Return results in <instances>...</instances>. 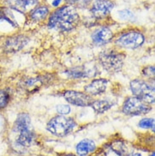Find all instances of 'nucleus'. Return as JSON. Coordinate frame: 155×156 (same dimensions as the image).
Instances as JSON below:
<instances>
[{"mask_svg":"<svg viewBox=\"0 0 155 156\" xmlns=\"http://www.w3.org/2000/svg\"><path fill=\"white\" fill-rule=\"evenodd\" d=\"M130 87L134 97L148 105L154 104V87L139 79H135L131 82Z\"/></svg>","mask_w":155,"mask_h":156,"instance_id":"20e7f679","label":"nucleus"},{"mask_svg":"<svg viewBox=\"0 0 155 156\" xmlns=\"http://www.w3.org/2000/svg\"><path fill=\"white\" fill-rule=\"evenodd\" d=\"M29 38L24 35H17L11 37L6 40L4 43V49L8 53H16L21 50L27 43Z\"/></svg>","mask_w":155,"mask_h":156,"instance_id":"1a4fd4ad","label":"nucleus"},{"mask_svg":"<svg viewBox=\"0 0 155 156\" xmlns=\"http://www.w3.org/2000/svg\"><path fill=\"white\" fill-rule=\"evenodd\" d=\"M144 36L139 31H128L118 37L115 41L118 46L124 48L135 49L141 47L144 43Z\"/></svg>","mask_w":155,"mask_h":156,"instance_id":"423d86ee","label":"nucleus"},{"mask_svg":"<svg viewBox=\"0 0 155 156\" xmlns=\"http://www.w3.org/2000/svg\"><path fill=\"white\" fill-rule=\"evenodd\" d=\"M43 83L42 80L40 78H29L27 80H26L25 82V86L27 88L31 89V91L32 89H36L37 88V86H41V84Z\"/></svg>","mask_w":155,"mask_h":156,"instance_id":"4be33fe9","label":"nucleus"},{"mask_svg":"<svg viewBox=\"0 0 155 156\" xmlns=\"http://www.w3.org/2000/svg\"><path fill=\"white\" fill-rule=\"evenodd\" d=\"M143 75L149 79H154V66H148L143 70Z\"/></svg>","mask_w":155,"mask_h":156,"instance_id":"bb28decb","label":"nucleus"},{"mask_svg":"<svg viewBox=\"0 0 155 156\" xmlns=\"http://www.w3.org/2000/svg\"><path fill=\"white\" fill-rule=\"evenodd\" d=\"M97 70L94 69H86L85 66L82 67H76V68H72L70 70H66L65 74L69 78H72V79H81V78L85 77H92V76H95L97 73L95 72Z\"/></svg>","mask_w":155,"mask_h":156,"instance_id":"4468645a","label":"nucleus"},{"mask_svg":"<svg viewBox=\"0 0 155 156\" xmlns=\"http://www.w3.org/2000/svg\"><path fill=\"white\" fill-rule=\"evenodd\" d=\"M91 1L92 0H66V2L70 5H73V4H76L80 7H85L86 5H88Z\"/></svg>","mask_w":155,"mask_h":156,"instance_id":"a878e982","label":"nucleus"},{"mask_svg":"<svg viewBox=\"0 0 155 156\" xmlns=\"http://www.w3.org/2000/svg\"><path fill=\"white\" fill-rule=\"evenodd\" d=\"M151 109L152 107L147 103L140 100L136 97H130L125 100L122 112L126 115L136 116L147 114Z\"/></svg>","mask_w":155,"mask_h":156,"instance_id":"39448f33","label":"nucleus"},{"mask_svg":"<svg viewBox=\"0 0 155 156\" xmlns=\"http://www.w3.org/2000/svg\"><path fill=\"white\" fill-rule=\"evenodd\" d=\"M138 126L143 129L151 128L153 133H154V119L153 118H144L138 123Z\"/></svg>","mask_w":155,"mask_h":156,"instance_id":"412c9836","label":"nucleus"},{"mask_svg":"<svg viewBox=\"0 0 155 156\" xmlns=\"http://www.w3.org/2000/svg\"><path fill=\"white\" fill-rule=\"evenodd\" d=\"M114 105V103L109 101V100H95L93 101L91 106L93 107L94 111L97 114H103L105 111L109 110L110 108H112Z\"/></svg>","mask_w":155,"mask_h":156,"instance_id":"f3484780","label":"nucleus"},{"mask_svg":"<svg viewBox=\"0 0 155 156\" xmlns=\"http://www.w3.org/2000/svg\"><path fill=\"white\" fill-rule=\"evenodd\" d=\"M49 13V10L47 6H38L37 8L31 9L30 12V18L33 21H40L45 19Z\"/></svg>","mask_w":155,"mask_h":156,"instance_id":"6ab92c4d","label":"nucleus"},{"mask_svg":"<svg viewBox=\"0 0 155 156\" xmlns=\"http://www.w3.org/2000/svg\"><path fill=\"white\" fill-rule=\"evenodd\" d=\"M9 102V94H8V92L0 90V109L6 107Z\"/></svg>","mask_w":155,"mask_h":156,"instance_id":"b1692460","label":"nucleus"},{"mask_svg":"<svg viewBox=\"0 0 155 156\" xmlns=\"http://www.w3.org/2000/svg\"><path fill=\"white\" fill-rule=\"evenodd\" d=\"M114 4L110 0H96L91 8V13L97 19H104L109 15Z\"/></svg>","mask_w":155,"mask_h":156,"instance_id":"6e6552de","label":"nucleus"},{"mask_svg":"<svg viewBox=\"0 0 155 156\" xmlns=\"http://www.w3.org/2000/svg\"><path fill=\"white\" fill-rule=\"evenodd\" d=\"M57 112L59 114V115H66L70 112V105H58L56 107Z\"/></svg>","mask_w":155,"mask_h":156,"instance_id":"393cba45","label":"nucleus"},{"mask_svg":"<svg viewBox=\"0 0 155 156\" xmlns=\"http://www.w3.org/2000/svg\"><path fill=\"white\" fill-rule=\"evenodd\" d=\"M92 40L96 45H104L109 43L113 37L112 31L107 27H103L95 30L91 36Z\"/></svg>","mask_w":155,"mask_h":156,"instance_id":"9d476101","label":"nucleus"},{"mask_svg":"<svg viewBox=\"0 0 155 156\" xmlns=\"http://www.w3.org/2000/svg\"><path fill=\"white\" fill-rule=\"evenodd\" d=\"M2 21H7L14 27H18V23L12 13L11 9L0 7V22Z\"/></svg>","mask_w":155,"mask_h":156,"instance_id":"dca6fc26","label":"nucleus"},{"mask_svg":"<svg viewBox=\"0 0 155 156\" xmlns=\"http://www.w3.org/2000/svg\"><path fill=\"white\" fill-rule=\"evenodd\" d=\"M108 148H109V152L115 154L117 156H126V154H127L125 146L123 143H121L120 141L114 142Z\"/></svg>","mask_w":155,"mask_h":156,"instance_id":"aec40b11","label":"nucleus"},{"mask_svg":"<svg viewBox=\"0 0 155 156\" xmlns=\"http://www.w3.org/2000/svg\"><path fill=\"white\" fill-rule=\"evenodd\" d=\"M126 156H143L140 153H133V154H130Z\"/></svg>","mask_w":155,"mask_h":156,"instance_id":"c85d7f7f","label":"nucleus"},{"mask_svg":"<svg viewBox=\"0 0 155 156\" xmlns=\"http://www.w3.org/2000/svg\"><path fill=\"white\" fill-rule=\"evenodd\" d=\"M64 98L69 104L79 107H87L91 106L93 103L92 97L86 93L77 92V91H65L64 93Z\"/></svg>","mask_w":155,"mask_h":156,"instance_id":"0eeeda50","label":"nucleus"},{"mask_svg":"<svg viewBox=\"0 0 155 156\" xmlns=\"http://www.w3.org/2000/svg\"><path fill=\"white\" fill-rule=\"evenodd\" d=\"M108 85V81L104 78L95 79L90 84L86 85L84 87V91L86 94H88L90 96H97L100 94H104Z\"/></svg>","mask_w":155,"mask_h":156,"instance_id":"9b49d317","label":"nucleus"},{"mask_svg":"<svg viewBox=\"0 0 155 156\" xmlns=\"http://www.w3.org/2000/svg\"><path fill=\"white\" fill-rule=\"evenodd\" d=\"M18 134H19V136L16 139V144L19 145L20 147H25V148L30 147L33 140H34L33 131L27 132V133H18Z\"/></svg>","mask_w":155,"mask_h":156,"instance_id":"a211bd4d","label":"nucleus"},{"mask_svg":"<svg viewBox=\"0 0 155 156\" xmlns=\"http://www.w3.org/2000/svg\"><path fill=\"white\" fill-rule=\"evenodd\" d=\"M76 126V123L72 118L65 115H57L48 122L47 130L55 136L63 137L72 133Z\"/></svg>","mask_w":155,"mask_h":156,"instance_id":"f03ea898","label":"nucleus"},{"mask_svg":"<svg viewBox=\"0 0 155 156\" xmlns=\"http://www.w3.org/2000/svg\"><path fill=\"white\" fill-rule=\"evenodd\" d=\"M125 56L115 50H104L99 55V61L102 66L109 73H117L121 70Z\"/></svg>","mask_w":155,"mask_h":156,"instance_id":"7ed1b4c3","label":"nucleus"},{"mask_svg":"<svg viewBox=\"0 0 155 156\" xmlns=\"http://www.w3.org/2000/svg\"><path fill=\"white\" fill-rule=\"evenodd\" d=\"M79 15L73 5H66L55 10L48 20V27L61 31H71L79 23Z\"/></svg>","mask_w":155,"mask_h":156,"instance_id":"f257e3e1","label":"nucleus"},{"mask_svg":"<svg viewBox=\"0 0 155 156\" xmlns=\"http://www.w3.org/2000/svg\"><path fill=\"white\" fill-rule=\"evenodd\" d=\"M14 131L18 133H27L32 131L31 117L28 114L23 112L18 115L14 125Z\"/></svg>","mask_w":155,"mask_h":156,"instance_id":"f8f14e48","label":"nucleus"},{"mask_svg":"<svg viewBox=\"0 0 155 156\" xmlns=\"http://www.w3.org/2000/svg\"><path fill=\"white\" fill-rule=\"evenodd\" d=\"M150 156H155L154 153H153V154H151V155H150Z\"/></svg>","mask_w":155,"mask_h":156,"instance_id":"c756f323","label":"nucleus"},{"mask_svg":"<svg viewBox=\"0 0 155 156\" xmlns=\"http://www.w3.org/2000/svg\"><path fill=\"white\" fill-rule=\"evenodd\" d=\"M119 15H120V18L125 20H127V21H135L136 20V17L134 16V14L129 9L121 10L119 12Z\"/></svg>","mask_w":155,"mask_h":156,"instance_id":"5701e85b","label":"nucleus"},{"mask_svg":"<svg viewBox=\"0 0 155 156\" xmlns=\"http://www.w3.org/2000/svg\"><path fill=\"white\" fill-rule=\"evenodd\" d=\"M61 1H62V0H54V1L52 2V5L55 6V7H57V6L59 5V4L61 3Z\"/></svg>","mask_w":155,"mask_h":156,"instance_id":"cd10ccee","label":"nucleus"},{"mask_svg":"<svg viewBox=\"0 0 155 156\" xmlns=\"http://www.w3.org/2000/svg\"><path fill=\"white\" fill-rule=\"evenodd\" d=\"M6 3L9 9H15L20 13H25L29 9L36 6L38 1L37 0H7Z\"/></svg>","mask_w":155,"mask_h":156,"instance_id":"ddd939ff","label":"nucleus"},{"mask_svg":"<svg viewBox=\"0 0 155 156\" xmlns=\"http://www.w3.org/2000/svg\"><path fill=\"white\" fill-rule=\"evenodd\" d=\"M96 149V144L91 139H83L76 145V154L79 156H86L91 153L94 152Z\"/></svg>","mask_w":155,"mask_h":156,"instance_id":"2eb2a0df","label":"nucleus"}]
</instances>
